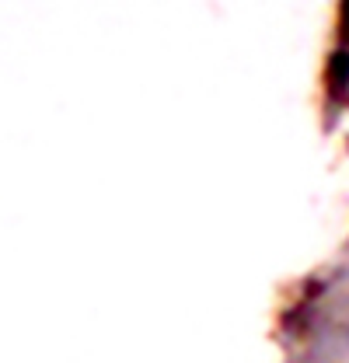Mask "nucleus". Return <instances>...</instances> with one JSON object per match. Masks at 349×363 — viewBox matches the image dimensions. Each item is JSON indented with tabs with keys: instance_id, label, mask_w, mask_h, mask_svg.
I'll return each instance as SVG.
<instances>
[{
	"instance_id": "1",
	"label": "nucleus",
	"mask_w": 349,
	"mask_h": 363,
	"mask_svg": "<svg viewBox=\"0 0 349 363\" xmlns=\"http://www.w3.org/2000/svg\"><path fill=\"white\" fill-rule=\"evenodd\" d=\"M325 81H328V94L332 98H343L346 94L349 91V52L339 49V52L328 56V77Z\"/></svg>"
},
{
	"instance_id": "2",
	"label": "nucleus",
	"mask_w": 349,
	"mask_h": 363,
	"mask_svg": "<svg viewBox=\"0 0 349 363\" xmlns=\"http://www.w3.org/2000/svg\"><path fill=\"white\" fill-rule=\"evenodd\" d=\"M339 35L349 45V0H339Z\"/></svg>"
}]
</instances>
